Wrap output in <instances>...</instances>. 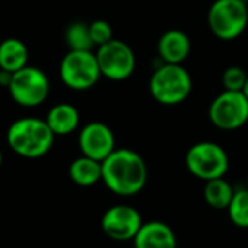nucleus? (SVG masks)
<instances>
[{"label":"nucleus","instance_id":"f257e3e1","mask_svg":"<svg viewBox=\"0 0 248 248\" xmlns=\"http://www.w3.org/2000/svg\"><path fill=\"white\" fill-rule=\"evenodd\" d=\"M148 179L144 158L128 148H116L102 161V182L106 187L122 198L140 193Z\"/></svg>","mask_w":248,"mask_h":248},{"label":"nucleus","instance_id":"f03ea898","mask_svg":"<svg viewBox=\"0 0 248 248\" xmlns=\"http://www.w3.org/2000/svg\"><path fill=\"white\" fill-rule=\"evenodd\" d=\"M54 132L45 119L22 118L15 121L6 134L10 150L23 158H41L54 145Z\"/></svg>","mask_w":248,"mask_h":248},{"label":"nucleus","instance_id":"7ed1b4c3","mask_svg":"<svg viewBox=\"0 0 248 248\" xmlns=\"http://www.w3.org/2000/svg\"><path fill=\"white\" fill-rule=\"evenodd\" d=\"M150 94L155 102L174 106L185 102L193 89L190 73L182 64L161 62L150 78Z\"/></svg>","mask_w":248,"mask_h":248},{"label":"nucleus","instance_id":"20e7f679","mask_svg":"<svg viewBox=\"0 0 248 248\" xmlns=\"http://www.w3.org/2000/svg\"><path fill=\"white\" fill-rule=\"evenodd\" d=\"M247 25V0H215L208 10V26L218 39L234 41Z\"/></svg>","mask_w":248,"mask_h":248},{"label":"nucleus","instance_id":"39448f33","mask_svg":"<svg viewBox=\"0 0 248 248\" xmlns=\"http://www.w3.org/2000/svg\"><path fill=\"white\" fill-rule=\"evenodd\" d=\"M186 167L195 177L209 182L227 174L230 158L221 145L211 141H202L189 148L186 154Z\"/></svg>","mask_w":248,"mask_h":248},{"label":"nucleus","instance_id":"423d86ee","mask_svg":"<svg viewBox=\"0 0 248 248\" xmlns=\"http://www.w3.org/2000/svg\"><path fill=\"white\" fill-rule=\"evenodd\" d=\"M102 77L96 54L92 51H68L60 64V78L71 90H89Z\"/></svg>","mask_w":248,"mask_h":248},{"label":"nucleus","instance_id":"0eeeda50","mask_svg":"<svg viewBox=\"0 0 248 248\" xmlns=\"http://www.w3.org/2000/svg\"><path fill=\"white\" fill-rule=\"evenodd\" d=\"M7 90L19 106L36 108L48 99L49 80L41 68L26 65L12 74Z\"/></svg>","mask_w":248,"mask_h":248},{"label":"nucleus","instance_id":"6e6552de","mask_svg":"<svg viewBox=\"0 0 248 248\" xmlns=\"http://www.w3.org/2000/svg\"><path fill=\"white\" fill-rule=\"evenodd\" d=\"M208 116L218 129H240L248 122V99L243 92L224 90L211 102Z\"/></svg>","mask_w":248,"mask_h":248},{"label":"nucleus","instance_id":"1a4fd4ad","mask_svg":"<svg viewBox=\"0 0 248 248\" xmlns=\"http://www.w3.org/2000/svg\"><path fill=\"white\" fill-rule=\"evenodd\" d=\"M96 58L102 76L112 81L126 80L135 71V54L132 48L121 39L113 38L112 41L97 46Z\"/></svg>","mask_w":248,"mask_h":248},{"label":"nucleus","instance_id":"9d476101","mask_svg":"<svg viewBox=\"0 0 248 248\" xmlns=\"http://www.w3.org/2000/svg\"><path fill=\"white\" fill-rule=\"evenodd\" d=\"M141 214L128 205H116L109 208L102 217V231L113 241H132L142 225Z\"/></svg>","mask_w":248,"mask_h":248},{"label":"nucleus","instance_id":"9b49d317","mask_svg":"<svg viewBox=\"0 0 248 248\" xmlns=\"http://www.w3.org/2000/svg\"><path fill=\"white\" fill-rule=\"evenodd\" d=\"M78 147L83 155L102 163L116 150L115 135L106 124L90 122L80 131Z\"/></svg>","mask_w":248,"mask_h":248},{"label":"nucleus","instance_id":"f8f14e48","mask_svg":"<svg viewBox=\"0 0 248 248\" xmlns=\"http://www.w3.org/2000/svg\"><path fill=\"white\" fill-rule=\"evenodd\" d=\"M157 49L161 62L183 64L190 55L192 41L186 32L179 29H170L160 36Z\"/></svg>","mask_w":248,"mask_h":248},{"label":"nucleus","instance_id":"ddd939ff","mask_svg":"<svg viewBox=\"0 0 248 248\" xmlns=\"http://www.w3.org/2000/svg\"><path fill=\"white\" fill-rule=\"evenodd\" d=\"M132 241L135 248H177L174 231L161 221L144 222Z\"/></svg>","mask_w":248,"mask_h":248},{"label":"nucleus","instance_id":"4468645a","mask_svg":"<svg viewBox=\"0 0 248 248\" xmlns=\"http://www.w3.org/2000/svg\"><path fill=\"white\" fill-rule=\"evenodd\" d=\"M45 122L55 137H64L78 128L80 113L70 103H58L49 109Z\"/></svg>","mask_w":248,"mask_h":248},{"label":"nucleus","instance_id":"2eb2a0df","mask_svg":"<svg viewBox=\"0 0 248 248\" xmlns=\"http://www.w3.org/2000/svg\"><path fill=\"white\" fill-rule=\"evenodd\" d=\"M68 176L77 186H93L102 182V163L81 155L71 161L68 167Z\"/></svg>","mask_w":248,"mask_h":248},{"label":"nucleus","instance_id":"dca6fc26","mask_svg":"<svg viewBox=\"0 0 248 248\" xmlns=\"http://www.w3.org/2000/svg\"><path fill=\"white\" fill-rule=\"evenodd\" d=\"M28 48L17 38H7L0 42V68L16 73L28 65Z\"/></svg>","mask_w":248,"mask_h":248},{"label":"nucleus","instance_id":"f3484780","mask_svg":"<svg viewBox=\"0 0 248 248\" xmlns=\"http://www.w3.org/2000/svg\"><path fill=\"white\" fill-rule=\"evenodd\" d=\"M234 193H235V190L224 177L206 182L205 190H203V196H205L206 203L211 208L218 209V211L228 209Z\"/></svg>","mask_w":248,"mask_h":248},{"label":"nucleus","instance_id":"a211bd4d","mask_svg":"<svg viewBox=\"0 0 248 248\" xmlns=\"http://www.w3.org/2000/svg\"><path fill=\"white\" fill-rule=\"evenodd\" d=\"M65 42L70 51H92L94 46L90 36L89 25L84 22H73L67 26Z\"/></svg>","mask_w":248,"mask_h":248},{"label":"nucleus","instance_id":"6ab92c4d","mask_svg":"<svg viewBox=\"0 0 248 248\" xmlns=\"http://www.w3.org/2000/svg\"><path fill=\"white\" fill-rule=\"evenodd\" d=\"M231 222L238 228H248V189L235 190L232 201L228 206Z\"/></svg>","mask_w":248,"mask_h":248},{"label":"nucleus","instance_id":"aec40b11","mask_svg":"<svg viewBox=\"0 0 248 248\" xmlns=\"http://www.w3.org/2000/svg\"><path fill=\"white\" fill-rule=\"evenodd\" d=\"M247 76L248 74L241 67H237V65L228 67L222 74V86L225 90H230V92H243Z\"/></svg>","mask_w":248,"mask_h":248},{"label":"nucleus","instance_id":"412c9836","mask_svg":"<svg viewBox=\"0 0 248 248\" xmlns=\"http://www.w3.org/2000/svg\"><path fill=\"white\" fill-rule=\"evenodd\" d=\"M89 31L94 46H100L113 39V29L110 23L103 19H97L89 23Z\"/></svg>","mask_w":248,"mask_h":248},{"label":"nucleus","instance_id":"4be33fe9","mask_svg":"<svg viewBox=\"0 0 248 248\" xmlns=\"http://www.w3.org/2000/svg\"><path fill=\"white\" fill-rule=\"evenodd\" d=\"M12 74H13V73H9V71L0 68V86H1V87H6V89L9 87L10 80H12Z\"/></svg>","mask_w":248,"mask_h":248},{"label":"nucleus","instance_id":"5701e85b","mask_svg":"<svg viewBox=\"0 0 248 248\" xmlns=\"http://www.w3.org/2000/svg\"><path fill=\"white\" fill-rule=\"evenodd\" d=\"M243 93H244V96L248 99V76L247 80H246V84H244V87H243Z\"/></svg>","mask_w":248,"mask_h":248},{"label":"nucleus","instance_id":"b1692460","mask_svg":"<svg viewBox=\"0 0 248 248\" xmlns=\"http://www.w3.org/2000/svg\"><path fill=\"white\" fill-rule=\"evenodd\" d=\"M1 164H3V153L0 150V167H1Z\"/></svg>","mask_w":248,"mask_h":248},{"label":"nucleus","instance_id":"393cba45","mask_svg":"<svg viewBox=\"0 0 248 248\" xmlns=\"http://www.w3.org/2000/svg\"><path fill=\"white\" fill-rule=\"evenodd\" d=\"M247 189H248V176H247Z\"/></svg>","mask_w":248,"mask_h":248}]
</instances>
